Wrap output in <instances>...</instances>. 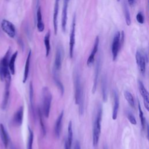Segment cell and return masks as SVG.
<instances>
[{
	"instance_id": "9",
	"label": "cell",
	"mask_w": 149,
	"mask_h": 149,
	"mask_svg": "<svg viewBox=\"0 0 149 149\" xmlns=\"http://www.w3.org/2000/svg\"><path fill=\"white\" fill-rule=\"evenodd\" d=\"M62 60H63V50L61 47H58L56 51L54 65V74H58V73L60 70L62 66Z\"/></svg>"
},
{
	"instance_id": "37",
	"label": "cell",
	"mask_w": 149,
	"mask_h": 149,
	"mask_svg": "<svg viewBox=\"0 0 149 149\" xmlns=\"http://www.w3.org/2000/svg\"><path fill=\"white\" fill-rule=\"evenodd\" d=\"M64 147H65V149H70V148H69V146L68 144L67 140H66L65 142V146Z\"/></svg>"
},
{
	"instance_id": "19",
	"label": "cell",
	"mask_w": 149,
	"mask_h": 149,
	"mask_svg": "<svg viewBox=\"0 0 149 149\" xmlns=\"http://www.w3.org/2000/svg\"><path fill=\"white\" fill-rule=\"evenodd\" d=\"M100 69H101V62H100V61L99 59L98 61H97V63H96V66H95L94 79L93 86V89H92V93H94L95 90H96L97 81H98V76H99Z\"/></svg>"
},
{
	"instance_id": "16",
	"label": "cell",
	"mask_w": 149,
	"mask_h": 149,
	"mask_svg": "<svg viewBox=\"0 0 149 149\" xmlns=\"http://www.w3.org/2000/svg\"><path fill=\"white\" fill-rule=\"evenodd\" d=\"M23 107H20L14 114L13 118V123L16 126H20L23 122Z\"/></svg>"
},
{
	"instance_id": "1",
	"label": "cell",
	"mask_w": 149,
	"mask_h": 149,
	"mask_svg": "<svg viewBox=\"0 0 149 149\" xmlns=\"http://www.w3.org/2000/svg\"><path fill=\"white\" fill-rule=\"evenodd\" d=\"M74 97L76 104L79 107V112L80 115L84 113V94L83 88L79 74L76 72L74 74Z\"/></svg>"
},
{
	"instance_id": "3",
	"label": "cell",
	"mask_w": 149,
	"mask_h": 149,
	"mask_svg": "<svg viewBox=\"0 0 149 149\" xmlns=\"http://www.w3.org/2000/svg\"><path fill=\"white\" fill-rule=\"evenodd\" d=\"M123 31H122L121 33L119 31H117L114 35L111 47V51L113 61H115L117 58L122 42H123Z\"/></svg>"
},
{
	"instance_id": "10",
	"label": "cell",
	"mask_w": 149,
	"mask_h": 149,
	"mask_svg": "<svg viewBox=\"0 0 149 149\" xmlns=\"http://www.w3.org/2000/svg\"><path fill=\"white\" fill-rule=\"evenodd\" d=\"M75 30H76V16L74 15L70 34L69 36V56L72 58L73 54V49L75 44Z\"/></svg>"
},
{
	"instance_id": "24",
	"label": "cell",
	"mask_w": 149,
	"mask_h": 149,
	"mask_svg": "<svg viewBox=\"0 0 149 149\" xmlns=\"http://www.w3.org/2000/svg\"><path fill=\"white\" fill-rule=\"evenodd\" d=\"M44 45L45 48V56H48L49 54L51 47H50V32L48 31L44 37Z\"/></svg>"
},
{
	"instance_id": "36",
	"label": "cell",
	"mask_w": 149,
	"mask_h": 149,
	"mask_svg": "<svg viewBox=\"0 0 149 149\" xmlns=\"http://www.w3.org/2000/svg\"><path fill=\"white\" fill-rule=\"evenodd\" d=\"M134 1L135 0H127L128 3L130 5V6H133L134 3Z\"/></svg>"
},
{
	"instance_id": "35",
	"label": "cell",
	"mask_w": 149,
	"mask_h": 149,
	"mask_svg": "<svg viewBox=\"0 0 149 149\" xmlns=\"http://www.w3.org/2000/svg\"><path fill=\"white\" fill-rule=\"evenodd\" d=\"M74 149H81L80 148V144L79 141L76 140L74 143Z\"/></svg>"
},
{
	"instance_id": "28",
	"label": "cell",
	"mask_w": 149,
	"mask_h": 149,
	"mask_svg": "<svg viewBox=\"0 0 149 149\" xmlns=\"http://www.w3.org/2000/svg\"><path fill=\"white\" fill-rule=\"evenodd\" d=\"M29 137L27 140V149H33V139H34V134L33 132L31 130L30 127H29Z\"/></svg>"
},
{
	"instance_id": "20",
	"label": "cell",
	"mask_w": 149,
	"mask_h": 149,
	"mask_svg": "<svg viewBox=\"0 0 149 149\" xmlns=\"http://www.w3.org/2000/svg\"><path fill=\"white\" fill-rule=\"evenodd\" d=\"M37 27L38 31L39 32H42L44 30V24L43 21H42V14H41V8L40 7H39L37 9Z\"/></svg>"
},
{
	"instance_id": "18",
	"label": "cell",
	"mask_w": 149,
	"mask_h": 149,
	"mask_svg": "<svg viewBox=\"0 0 149 149\" xmlns=\"http://www.w3.org/2000/svg\"><path fill=\"white\" fill-rule=\"evenodd\" d=\"M0 136L2 140V142L5 147V148H6L9 144V137L8 136V134L5 130V128L2 123L0 124Z\"/></svg>"
},
{
	"instance_id": "15",
	"label": "cell",
	"mask_w": 149,
	"mask_h": 149,
	"mask_svg": "<svg viewBox=\"0 0 149 149\" xmlns=\"http://www.w3.org/2000/svg\"><path fill=\"white\" fill-rule=\"evenodd\" d=\"M119 107V98L118 91H113V107L112 111V118L115 120L118 116V113Z\"/></svg>"
},
{
	"instance_id": "26",
	"label": "cell",
	"mask_w": 149,
	"mask_h": 149,
	"mask_svg": "<svg viewBox=\"0 0 149 149\" xmlns=\"http://www.w3.org/2000/svg\"><path fill=\"white\" fill-rule=\"evenodd\" d=\"M73 140V130H72V121H70L68 124V140L67 143L68 144L70 148Z\"/></svg>"
},
{
	"instance_id": "33",
	"label": "cell",
	"mask_w": 149,
	"mask_h": 149,
	"mask_svg": "<svg viewBox=\"0 0 149 149\" xmlns=\"http://www.w3.org/2000/svg\"><path fill=\"white\" fill-rule=\"evenodd\" d=\"M33 87L32 85V83L31 82L30 84V104L31 107V109L33 111L34 110V103H33Z\"/></svg>"
},
{
	"instance_id": "40",
	"label": "cell",
	"mask_w": 149,
	"mask_h": 149,
	"mask_svg": "<svg viewBox=\"0 0 149 149\" xmlns=\"http://www.w3.org/2000/svg\"><path fill=\"white\" fill-rule=\"evenodd\" d=\"M117 1H120V0H117Z\"/></svg>"
},
{
	"instance_id": "30",
	"label": "cell",
	"mask_w": 149,
	"mask_h": 149,
	"mask_svg": "<svg viewBox=\"0 0 149 149\" xmlns=\"http://www.w3.org/2000/svg\"><path fill=\"white\" fill-rule=\"evenodd\" d=\"M54 81L55 82V83L56 84L58 87L59 88L60 91L61 92V94L62 95L63 94L64 92V87L63 86L62 84V83H61L59 77H58V74H54Z\"/></svg>"
},
{
	"instance_id": "12",
	"label": "cell",
	"mask_w": 149,
	"mask_h": 149,
	"mask_svg": "<svg viewBox=\"0 0 149 149\" xmlns=\"http://www.w3.org/2000/svg\"><path fill=\"white\" fill-rule=\"evenodd\" d=\"M69 0H63V5L62 13V29L63 32H65L67 20H68V7Z\"/></svg>"
},
{
	"instance_id": "38",
	"label": "cell",
	"mask_w": 149,
	"mask_h": 149,
	"mask_svg": "<svg viewBox=\"0 0 149 149\" xmlns=\"http://www.w3.org/2000/svg\"><path fill=\"white\" fill-rule=\"evenodd\" d=\"M11 149H17V148H16L15 147V146H14L13 145H12L11 146V148H10Z\"/></svg>"
},
{
	"instance_id": "4",
	"label": "cell",
	"mask_w": 149,
	"mask_h": 149,
	"mask_svg": "<svg viewBox=\"0 0 149 149\" xmlns=\"http://www.w3.org/2000/svg\"><path fill=\"white\" fill-rule=\"evenodd\" d=\"M52 101V95L47 87L42 88V101H43V113L46 118H48L50 112L51 104Z\"/></svg>"
},
{
	"instance_id": "2",
	"label": "cell",
	"mask_w": 149,
	"mask_h": 149,
	"mask_svg": "<svg viewBox=\"0 0 149 149\" xmlns=\"http://www.w3.org/2000/svg\"><path fill=\"white\" fill-rule=\"evenodd\" d=\"M102 118V107L100 105L98 107L95 117L94 120L93 127V145L96 147L98 144L101 134V122Z\"/></svg>"
},
{
	"instance_id": "23",
	"label": "cell",
	"mask_w": 149,
	"mask_h": 149,
	"mask_svg": "<svg viewBox=\"0 0 149 149\" xmlns=\"http://www.w3.org/2000/svg\"><path fill=\"white\" fill-rule=\"evenodd\" d=\"M107 80L105 76H104L102 80V99L104 102H106L107 100L108 97V86H107Z\"/></svg>"
},
{
	"instance_id": "8",
	"label": "cell",
	"mask_w": 149,
	"mask_h": 149,
	"mask_svg": "<svg viewBox=\"0 0 149 149\" xmlns=\"http://www.w3.org/2000/svg\"><path fill=\"white\" fill-rule=\"evenodd\" d=\"M2 30L10 38H13L16 35V29L12 23L6 19H3L1 23Z\"/></svg>"
},
{
	"instance_id": "34",
	"label": "cell",
	"mask_w": 149,
	"mask_h": 149,
	"mask_svg": "<svg viewBox=\"0 0 149 149\" xmlns=\"http://www.w3.org/2000/svg\"><path fill=\"white\" fill-rule=\"evenodd\" d=\"M136 20L140 24H143L144 22V18L141 12H139L136 15Z\"/></svg>"
},
{
	"instance_id": "31",
	"label": "cell",
	"mask_w": 149,
	"mask_h": 149,
	"mask_svg": "<svg viewBox=\"0 0 149 149\" xmlns=\"http://www.w3.org/2000/svg\"><path fill=\"white\" fill-rule=\"evenodd\" d=\"M38 116H39V119H40V126H41V130H42V133L43 134L44 136L45 135L46 133V129H45V125L44 123V121L42 118V114L41 112V111L40 109H38Z\"/></svg>"
},
{
	"instance_id": "32",
	"label": "cell",
	"mask_w": 149,
	"mask_h": 149,
	"mask_svg": "<svg viewBox=\"0 0 149 149\" xmlns=\"http://www.w3.org/2000/svg\"><path fill=\"white\" fill-rule=\"evenodd\" d=\"M126 116H127V118L128 120H129V122L132 125H136L137 124L136 119L134 116L132 114V113L130 111H127L126 112Z\"/></svg>"
},
{
	"instance_id": "21",
	"label": "cell",
	"mask_w": 149,
	"mask_h": 149,
	"mask_svg": "<svg viewBox=\"0 0 149 149\" xmlns=\"http://www.w3.org/2000/svg\"><path fill=\"white\" fill-rule=\"evenodd\" d=\"M31 55V50H30L29 53H28L27 57V59H26V63H25V68H24L23 79V83H25L26 81V80L27 79V77H28V76H29Z\"/></svg>"
},
{
	"instance_id": "17",
	"label": "cell",
	"mask_w": 149,
	"mask_h": 149,
	"mask_svg": "<svg viewBox=\"0 0 149 149\" xmlns=\"http://www.w3.org/2000/svg\"><path fill=\"white\" fill-rule=\"evenodd\" d=\"M63 116V111H62L59 115V116L56 120L55 124L54 133H55V135L56 137H57V138H59L60 136V134H61Z\"/></svg>"
},
{
	"instance_id": "6",
	"label": "cell",
	"mask_w": 149,
	"mask_h": 149,
	"mask_svg": "<svg viewBox=\"0 0 149 149\" xmlns=\"http://www.w3.org/2000/svg\"><path fill=\"white\" fill-rule=\"evenodd\" d=\"M136 60L139 72L144 74L146 69V56L141 49H138L136 53Z\"/></svg>"
},
{
	"instance_id": "29",
	"label": "cell",
	"mask_w": 149,
	"mask_h": 149,
	"mask_svg": "<svg viewBox=\"0 0 149 149\" xmlns=\"http://www.w3.org/2000/svg\"><path fill=\"white\" fill-rule=\"evenodd\" d=\"M124 14H125V21L127 26L130 25L131 24V19H130V12L129 10L128 7L126 4H124Z\"/></svg>"
},
{
	"instance_id": "13",
	"label": "cell",
	"mask_w": 149,
	"mask_h": 149,
	"mask_svg": "<svg viewBox=\"0 0 149 149\" xmlns=\"http://www.w3.org/2000/svg\"><path fill=\"white\" fill-rule=\"evenodd\" d=\"M99 37L97 36L95 38V42H94V46H93V49L91 52V54L89 56V57L88 58V59L87 61V66H90L94 61V58H95V55L98 51V46H99Z\"/></svg>"
},
{
	"instance_id": "41",
	"label": "cell",
	"mask_w": 149,
	"mask_h": 149,
	"mask_svg": "<svg viewBox=\"0 0 149 149\" xmlns=\"http://www.w3.org/2000/svg\"></svg>"
},
{
	"instance_id": "22",
	"label": "cell",
	"mask_w": 149,
	"mask_h": 149,
	"mask_svg": "<svg viewBox=\"0 0 149 149\" xmlns=\"http://www.w3.org/2000/svg\"><path fill=\"white\" fill-rule=\"evenodd\" d=\"M17 51L15 52L11 56V57L10 58L9 60V63H8V67H9V69L10 71V74H14L15 72V61L17 56Z\"/></svg>"
},
{
	"instance_id": "25",
	"label": "cell",
	"mask_w": 149,
	"mask_h": 149,
	"mask_svg": "<svg viewBox=\"0 0 149 149\" xmlns=\"http://www.w3.org/2000/svg\"><path fill=\"white\" fill-rule=\"evenodd\" d=\"M138 108H139V117L141 120V126L143 130H145V129L146 128V127L148 126L147 124V122L145 118V116L144 115L143 112L142 111L140 104L139 102V101H138Z\"/></svg>"
},
{
	"instance_id": "5",
	"label": "cell",
	"mask_w": 149,
	"mask_h": 149,
	"mask_svg": "<svg viewBox=\"0 0 149 149\" xmlns=\"http://www.w3.org/2000/svg\"><path fill=\"white\" fill-rule=\"evenodd\" d=\"M10 52V49H8L0 61V79L2 81H3L5 76L10 73L8 67Z\"/></svg>"
},
{
	"instance_id": "14",
	"label": "cell",
	"mask_w": 149,
	"mask_h": 149,
	"mask_svg": "<svg viewBox=\"0 0 149 149\" xmlns=\"http://www.w3.org/2000/svg\"><path fill=\"white\" fill-rule=\"evenodd\" d=\"M59 0H55L54 8L53 26H54V34L55 35L57 34V31H58V12H59Z\"/></svg>"
},
{
	"instance_id": "39",
	"label": "cell",
	"mask_w": 149,
	"mask_h": 149,
	"mask_svg": "<svg viewBox=\"0 0 149 149\" xmlns=\"http://www.w3.org/2000/svg\"><path fill=\"white\" fill-rule=\"evenodd\" d=\"M104 149H107V148L106 147H104Z\"/></svg>"
},
{
	"instance_id": "27",
	"label": "cell",
	"mask_w": 149,
	"mask_h": 149,
	"mask_svg": "<svg viewBox=\"0 0 149 149\" xmlns=\"http://www.w3.org/2000/svg\"><path fill=\"white\" fill-rule=\"evenodd\" d=\"M124 94V97L125 98V99L126 100V101H127L128 104L130 105V106L132 108L134 107V100L133 98V95L131 93H130L129 91L127 90H125L123 93Z\"/></svg>"
},
{
	"instance_id": "11",
	"label": "cell",
	"mask_w": 149,
	"mask_h": 149,
	"mask_svg": "<svg viewBox=\"0 0 149 149\" xmlns=\"http://www.w3.org/2000/svg\"><path fill=\"white\" fill-rule=\"evenodd\" d=\"M138 87L139 91L140 92V94L141 95V97L143 98L144 104L145 106V108L147 111L149 110V98H148V93L147 90H146V87H144L143 82L139 80H138Z\"/></svg>"
},
{
	"instance_id": "7",
	"label": "cell",
	"mask_w": 149,
	"mask_h": 149,
	"mask_svg": "<svg viewBox=\"0 0 149 149\" xmlns=\"http://www.w3.org/2000/svg\"><path fill=\"white\" fill-rule=\"evenodd\" d=\"M4 80L5 81V91L3 94V98L1 104V108L3 109H5L8 105L9 98V93H10V86L11 83V75L10 73H8L5 77Z\"/></svg>"
}]
</instances>
